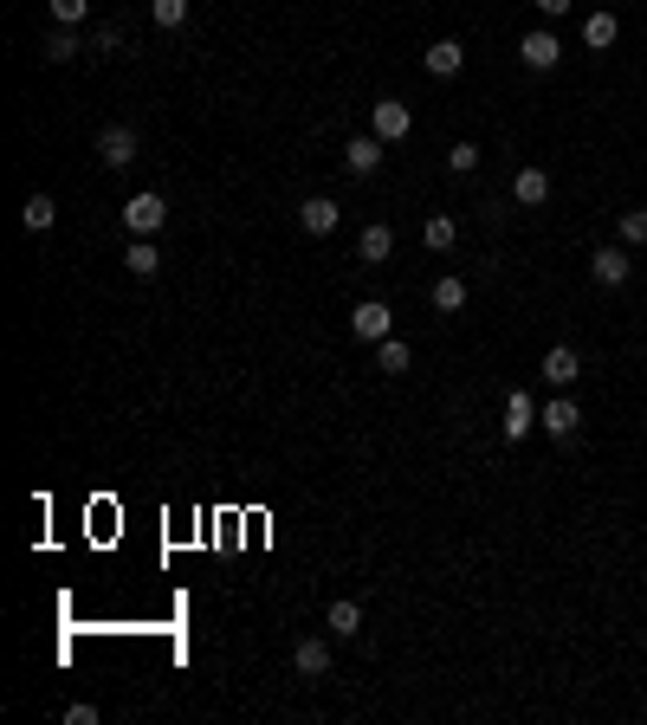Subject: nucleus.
<instances>
[{
	"label": "nucleus",
	"mask_w": 647,
	"mask_h": 725,
	"mask_svg": "<svg viewBox=\"0 0 647 725\" xmlns=\"http://www.w3.org/2000/svg\"><path fill=\"white\" fill-rule=\"evenodd\" d=\"M162 221H169V201H162L156 188H143V195L123 201V227H130V240H156Z\"/></svg>",
	"instance_id": "nucleus-1"
},
{
	"label": "nucleus",
	"mask_w": 647,
	"mask_h": 725,
	"mask_svg": "<svg viewBox=\"0 0 647 725\" xmlns=\"http://www.w3.org/2000/svg\"><path fill=\"white\" fill-rule=\"evenodd\" d=\"M538 421H544V434H550V441H576V434H583V408H576L563 389L538 408Z\"/></svg>",
	"instance_id": "nucleus-2"
},
{
	"label": "nucleus",
	"mask_w": 647,
	"mask_h": 725,
	"mask_svg": "<svg viewBox=\"0 0 647 725\" xmlns=\"http://www.w3.org/2000/svg\"><path fill=\"white\" fill-rule=\"evenodd\" d=\"M369 130H376L382 143H402V136L415 130V111H408L402 98H376L369 104Z\"/></svg>",
	"instance_id": "nucleus-3"
},
{
	"label": "nucleus",
	"mask_w": 647,
	"mask_h": 725,
	"mask_svg": "<svg viewBox=\"0 0 647 725\" xmlns=\"http://www.w3.org/2000/svg\"><path fill=\"white\" fill-rule=\"evenodd\" d=\"M350 337H363V344H382V337H395V311L382 305V298H363V305L350 311Z\"/></svg>",
	"instance_id": "nucleus-4"
},
{
	"label": "nucleus",
	"mask_w": 647,
	"mask_h": 725,
	"mask_svg": "<svg viewBox=\"0 0 647 725\" xmlns=\"http://www.w3.org/2000/svg\"><path fill=\"white\" fill-rule=\"evenodd\" d=\"M518 59H525V72H557L563 65V39L550 33V26H538V33L518 39Z\"/></svg>",
	"instance_id": "nucleus-5"
},
{
	"label": "nucleus",
	"mask_w": 647,
	"mask_h": 725,
	"mask_svg": "<svg viewBox=\"0 0 647 725\" xmlns=\"http://www.w3.org/2000/svg\"><path fill=\"white\" fill-rule=\"evenodd\" d=\"M628 272H635V259H628L622 246H596V253H589V279H596L602 292H622Z\"/></svg>",
	"instance_id": "nucleus-6"
},
{
	"label": "nucleus",
	"mask_w": 647,
	"mask_h": 725,
	"mask_svg": "<svg viewBox=\"0 0 647 725\" xmlns=\"http://www.w3.org/2000/svg\"><path fill=\"white\" fill-rule=\"evenodd\" d=\"M136 156H143V143H136L130 123H110V130L98 136V162H104V169H130Z\"/></svg>",
	"instance_id": "nucleus-7"
},
{
	"label": "nucleus",
	"mask_w": 647,
	"mask_h": 725,
	"mask_svg": "<svg viewBox=\"0 0 647 725\" xmlns=\"http://www.w3.org/2000/svg\"><path fill=\"white\" fill-rule=\"evenodd\" d=\"M382 149H389V143H382L376 130H369V136H350V143H343V169H350V175H376L382 169Z\"/></svg>",
	"instance_id": "nucleus-8"
},
{
	"label": "nucleus",
	"mask_w": 647,
	"mask_h": 725,
	"mask_svg": "<svg viewBox=\"0 0 647 725\" xmlns=\"http://www.w3.org/2000/svg\"><path fill=\"white\" fill-rule=\"evenodd\" d=\"M538 369H544V382H550V389H570V382H576V376H583V357H576V350H570V344H550Z\"/></svg>",
	"instance_id": "nucleus-9"
},
{
	"label": "nucleus",
	"mask_w": 647,
	"mask_h": 725,
	"mask_svg": "<svg viewBox=\"0 0 647 725\" xmlns=\"http://www.w3.org/2000/svg\"><path fill=\"white\" fill-rule=\"evenodd\" d=\"M337 221H343V208L337 201H324V195H311L305 208H298V227H305L311 240H324V234H337Z\"/></svg>",
	"instance_id": "nucleus-10"
},
{
	"label": "nucleus",
	"mask_w": 647,
	"mask_h": 725,
	"mask_svg": "<svg viewBox=\"0 0 647 725\" xmlns=\"http://www.w3.org/2000/svg\"><path fill=\"white\" fill-rule=\"evenodd\" d=\"M292 667H298L305 680H324V674H330V641H318V635H298Z\"/></svg>",
	"instance_id": "nucleus-11"
},
{
	"label": "nucleus",
	"mask_w": 647,
	"mask_h": 725,
	"mask_svg": "<svg viewBox=\"0 0 647 725\" xmlns=\"http://www.w3.org/2000/svg\"><path fill=\"white\" fill-rule=\"evenodd\" d=\"M421 65H428L434 78H460V65H466V46H460V39H434V46L421 52Z\"/></svg>",
	"instance_id": "nucleus-12"
},
{
	"label": "nucleus",
	"mask_w": 647,
	"mask_h": 725,
	"mask_svg": "<svg viewBox=\"0 0 647 725\" xmlns=\"http://www.w3.org/2000/svg\"><path fill=\"white\" fill-rule=\"evenodd\" d=\"M531 421H538V402H531L525 389H512V395H505V441H525Z\"/></svg>",
	"instance_id": "nucleus-13"
},
{
	"label": "nucleus",
	"mask_w": 647,
	"mask_h": 725,
	"mask_svg": "<svg viewBox=\"0 0 647 725\" xmlns=\"http://www.w3.org/2000/svg\"><path fill=\"white\" fill-rule=\"evenodd\" d=\"M512 201H518V208H544V201H550V175L544 169H518L512 175Z\"/></svg>",
	"instance_id": "nucleus-14"
},
{
	"label": "nucleus",
	"mask_w": 647,
	"mask_h": 725,
	"mask_svg": "<svg viewBox=\"0 0 647 725\" xmlns=\"http://www.w3.org/2000/svg\"><path fill=\"white\" fill-rule=\"evenodd\" d=\"M615 39H622V20H615L609 7H602V13H589V20H583V46H589V52H609Z\"/></svg>",
	"instance_id": "nucleus-15"
},
{
	"label": "nucleus",
	"mask_w": 647,
	"mask_h": 725,
	"mask_svg": "<svg viewBox=\"0 0 647 725\" xmlns=\"http://www.w3.org/2000/svg\"><path fill=\"white\" fill-rule=\"evenodd\" d=\"M395 253V234H389V227H363V234H356V259H363V266H382V259H389Z\"/></svg>",
	"instance_id": "nucleus-16"
},
{
	"label": "nucleus",
	"mask_w": 647,
	"mask_h": 725,
	"mask_svg": "<svg viewBox=\"0 0 647 725\" xmlns=\"http://www.w3.org/2000/svg\"><path fill=\"white\" fill-rule=\"evenodd\" d=\"M52 221H59V201H52V195H26V208H20V227H26V234H46Z\"/></svg>",
	"instance_id": "nucleus-17"
},
{
	"label": "nucleus",
	"mask_w": 647,
	"mask_h": 725,
	"mask_svg": "<svg viewBox=\"0 0 647 725\" xmlns=\"http://www.w3.org/2000/svg\"><path fill=\"white\" fill-rule=\"evenodd\" d=\"M39 52H46V65H72L78 52H85V39H78V26H59V33H52Z\"/></svg>",
	"instance_id": "nucleus-18"
},
{
	"label": "nucleus",
	"mask_w": 647,
	"mask_h": 725,
	"mask_svg": "<svg viewBox=\"0 0 647 725\" xmlns=\"http://www.w3.org/2000/svg\"><path fill=\"white\" fill-rule=\"evenodd\" d=\"M123 266H130L136 279H156V272H162V253H156V240H130V253H123Z\"/></svg>",
	"instance_id": "nucleus-19"
},
{
	"label": "nucleus",
	"mask_w": 647,
	"mask_h": 725,
	"mask_svg": "<svg viewBox=\"0 0 647 725\" xmlns=\"http://www.w3.org/2000/svg\"><path fill=\"white\" fill-rule=\"evenodd\" d=\"M434 311H460L466 305V279H460V272H447V279H434Z\"/></svg>",
	"instance_id": "nucleus-20"
},
{
	"label": "nucleus",
	"mask_w": 647,
	"mask_h": 725,
	"mask_svg": "<svg viewBox=\"0 0 647 725\" xmlns=\"http://www.w3.org/2000/svg\"><path fill=\"white\" fill-rule=\"evenodd\" d=\"M324 622H330V635H343V641H350V635H363V609H356V603H330Z\"/></svg>",
	"instance_id": "nucleus-21"
},
{
	"label": "nucleus",
	"mask_w": 647,
	"mask_h": 725,
	"mask_svg": "<svg viewBox=\"0 0 647 725\" xmlns=\"http://www.w3.org/2000/svg\"><path fill=\"white\" fill-rule=\"evenodd\" d=\"M376 369H382V376H402V369H408V344H402V337H382V344H376Z\"/></svg>",
	"instance_id": "nucleus-22"
},
{
	"label": "nucleus",
	"mask_w": 647,
	"mask_h": 725,
	"mask_svg": "<svg viewBox=\"0 0 647 725\" xmlns=\"http://www.w3.org/2000/svg\"><path fill=\"white\" fill-rule=\"evenodd\" d=\"M453 234H460V227H453V214H434V221L421 227V240H428L434 253H447V246H453Z\"/></svg>",
	"instance_id": "nucleus-23"
},
{
	"label": "nucleus",
	"mask_w": 647,
	"mask_h": 725,
	"mask_svg": "<svg viewBox=\"0 0 647 725\" xmlns=\"http://www.w3.org/2000/svg\"><path fill=\"white\" fill-rule=\"evenodd\" d=\"M46 7H52V20H59V26H85L91 20V0H46Z\"/></svg>",
	"instance_id": "nucleus-24"
},
{
	"label": "nucleus",
	"mask_w": 647,
	"mask_h": 725,
	"mask_svg": "<svg viewBox=\"0 0 647 725\" xmlns=\"http://www.w3.org/2000/svg\"><path fill=\"white\" fill-rule=\"evenodd\" d=\"M149 20H156V26H182L188 20V0H149Z\"/></svg>",
	"instance_id": "nucleus-25"
},
{
	"label": "nucleus",
	"mask_w": 647,
	"mask_h": 725,
	"mask_svg": "<svg viewBox=\"0 0 647 725\" xmlns=\"http://www.w3.org/2000/svg\"><path fill=\"white\" fill-rule=\"evenodd\" d=\"M447 169H453V175H473V169H479V143H453V149H447Z\"/></svg>",
	"instance_id": "nucleus-26"
},
{
	"label": "nucleus",
	"mask_w": 647,
	"mask_h": 725,
	"mask_svg": "<svg viewBox=\"0 0 647 725\" xmlns=\"http://www.w3.org/2000/svg\"><path fill=\"white\" fill-rule=\"evenodd\" d=\"M622 240L628 246H647V208H628L622 214Z\"/></svg>",
	"instance_id": "nucleus-27"
},
{
	"label": "nucleus",
	"mask_w": 647,
	"mask_h": 725,
	"mask_svg": "<svg viewBox=\"0 0 647 725\" xmlns=\"http://www.w3.org/2000/svg\"><path fill=\"white\" fill-rule=\"evenodd\" d=\"M91 52H98V59H104V52H117V26H98V33H91Z\"/></svg>",
	"instance_id": "nucleus-28"
},
{
	"label": "nucleus",
	"mask_w": 647,
	"mask_h": 725,
	"mask_svg": "<svg viewBox=\"0 0 647 725\" xmlns=\"http://www.w3.org/2000/svg\"><path fill=\"white\" fill-rule=\"evenodd\" d=\"M65 719H72V725H98V706L78 700V706H65Z\"/></svg>",
	"instance_id": "nucleus-29"
},
{
	"label": "nucleus",
	"mask_w": 647,
	"mask_h": 725,
	"mask_svg": "<svg viewBox=\"0 0 647 725\" xmlns=\"http://www.w3.org/2000/svg\"><path fill=\"white\" fill-rule=\"evenodd\" d=\"M531 7H538L544 20H563V13H570V0H531Z\"/></svg>",
	"instance_id": "nucleus-30"
}]
</instances>
